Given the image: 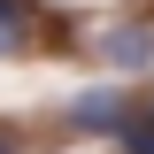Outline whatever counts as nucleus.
Listing matches in <instances>:
<instances>
[{
  "label": "nucleus",
  "instance_id": "f03ea898",
  "mask_svg": "<svg viewBox=\"0 0 154 154\" xmlns=\"http://www.w3.org/2000/svg\"><path fill=\"white\" fill-rule=\"evenodd\" d=\"M100 54H108L116 69H146V62H154V31H146V23H123V31L100 38Z\"/></svg>",
  "mask_w": 154,
  "mask_h": 154
},
{
  "label": "nucleus",
  "instance_id": "423d86ee",
  "mask_svg": "<svg viewBox=\"0 0 154 154\" xmlns=\"http://www.w3.org/2000/svg\"><path fill=\"white\" fill-rule=\"evenodd\" d=\"M146 123H154V108H146Z\"/></svg>",
  "mask_w": 154,
  "mask_h": 154
},
{
  "label": "nucleus",
  "instance_id": "20e7f679",
  "mask_svg": "<svg viewBox=\"0 0 154 154\" xmlns=\"http://www.w3.org/2000/svg\"><path fill=\"white\" fill-rule=\"evenodd\" d=\"M116 139H123V146H131V154H154V123H123V131H116Z\"/></svg>",
  "mask_w": 154,
  "mask_h": 154
},
{
  "label": "nucleus",
  "instance_id": "f257e3e1",
  "mask_svg": "<svg viewBox=\"0 0 154 154\" xmlns=\"http://www.w3.org/2000/svg\"><path fill=\"white\" fill-rule=\"evenodd\" d=\"M69 123H77V131H123V123H131V108H123L116 93H77Z\"/></svg>",
  "mask_w": 154,
  "mask_h": 154
},
{
  "label": "nucleus",
  "instance_id": "7ed1b4c3",
  "mask_svg": "<svg viewBox=\"0 0 154 154\" xmlns=\"http://www.w3.org/2000/svg\"><path fill=\"white\" fill-rule=\"evenodd\" d=\"M23 38H31V8L23 0H0V62L23 54Z\"/></svg>",
  "mask_w": 154,
  "mask_h": 154
},
{
  "label": "nucleus",
  "instance_id": "39448f33",
  "mask_svg": "<svg viewBox=\"0 0 154 154\" xmlns=\"http://www.w3.org/2000/svg\"><path fill=\"white\" fill-rule=\"evenodd\" d=\"M0 154H16V146H8V139H0Z\"/></svg>",
  "mask_w": 154,
  "mask_h": 154
}]
</instances>
